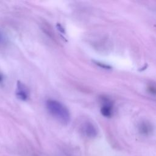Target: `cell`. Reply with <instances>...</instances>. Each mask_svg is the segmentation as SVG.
<instances>
[{
    "label": "cell",
    "mask_w": 156,
    "mask_h": 156,
    "mask_svg": "<svg viewBox=\"0 0 156 156\" xmlns=\"http://www.w3.org/2000/svg\"><path fill=\"white\" fill-rule=\"evenodd\" d=\"M57 27H58V30H59L61 32L65 33V30H64V29L63 28V27L62 26V25H60V24H57Z\"/></svg>",
    "instance_id": "9c48e42d"
},
{
    "label": "cell",
    "mask_w": 156,
    "mask_h": 156,
    "mask_svg": "<svg viewBox=\"0 0 156 156\" xmlns=\"http://www.w3.org/2000/svg\"><path fill=\"white\" fill-rule=\"evenodd\" d=\"M16 95L18 99L24 101H27L29 98V93L27 87L23 83L20 82H18L17 83Z\"/></svg>",
    "instance_id": "277c9868"
},
{
    "label": "cell",
    "mask_w": 156,
    "mask_h": 156,
    "mask_svg": "<svg viewBox=\"0 0 156 156\" xmlns=\"http://www.w3.org/2000/svg\"><path fill=\"white\" fill-rule=\"evenodd\" d=\"M147 90L148 91L154 95H156V87L152 85H150L147 87Z\"/></svg>",
    "instance_id": "52a82bcc"
},
{
    "label": "cell",
    "mask_w": 156,
    "mask_h": 156,
    "mask_svg": "<svg viewBox=\"0 0 156 156\" xmlns=\"http://www.w3.org/2000/svg\"><path fill=\"white\" fill-rule=\"evenodd\" d=\"M46 107L49 114L63 124H67L71 119L70 112L68 108L62 102L55 99H48Z\"/></svg>",
    "instance_id": "6da1fadb"
},
{
    "label": "cell",
    "mask_w": 156,
    "mask_h": 156,
    "mask_svg": "<svg viewBox=\"0 0 156 156\" xmlns=\"http://www.w3.org/2000/svg\"><path fill=\"white\" fill-rule=\"evenodd\" d=\"M3 79H4V78H3L2 75L0 74V83H1L2 82H3Z\"/></svg>",
    "instance_id": "30bf717a"
},
{
    "label": "cell",
    "mask_w": 156,
    "mask_h": 156,
    "mask_svg": "<svg viewBox=\"0 0 156 156\" xmlns=\"http://www.w3.org/2000/svg\"><path fill=\"white\" fill-rule=\"evenodd\" d=\"M4 41H5L4 36L2 33V32L0 30V44H2V43H4Z\"/></svg>",
    "instance_id": "ba28073f"
},
{
    "label": "cell",
    "mask_w": 156,
    "mask_h": 156,
    "mask_svg": "<svg viewBox=\"0 0 156 156\" xmlns=\"http://www.w3.org/2000/svg\"><path fill=\"white\" fill-rule=\"evenodd\" d=\"M102 105L101 108V114L107 118L111 117L113 113V105L112 102L107 98H102Z\"/></svg>",
    "instance_id": "3957f363"
},
{
    "label": "cell",
    "mask_w": 156,
    "mask_h": 156,
    "mask_svg": "<svg viewBox=\"0 0 156 156\" xmlns=\"http://www.w3.org/2000/svg\"><path fill=\"white\" fill-rule=\"evenodd\" d=\"M82 133L88 138H93L98 135V130L95 126L90 122H85L82 126Z\"/></svg>",
    "instance_id": "7a4b0ae2"
},
{
    "label": "cell",
    "mask_w": 156,
    "mask_h": 156,
    "mask_svg": "<svg viewBox=\"0 0 156 156\" xmlns=\"http://www.w3.org/2000/svg\"><path fill=\"white\" fill-rule=\"evenodd\" d=\"M95 63L99 66V67L102 68H104V69H111V66L108 65H107V64H105V63H101V62H95Z\"/></svg>",
    "instance_id": "8992f818"
},
{
    "label": "cell",
    "mask_w": 156,
    "mask_h": 156,
    "mask_svg": "<svg viewBox=\"0 0 156 156\" xmlns=\"http://www.w3.org/2000/svg\"><path fill=\"white\" fill-rule=\"evenodd\" d=\"M139 133L144 136L151 135L153 132V127L151 124L147 121L141 122L138 127Z\"/></svg>",
    "instance_id": "5b68a950"
}]
</instances>
